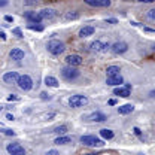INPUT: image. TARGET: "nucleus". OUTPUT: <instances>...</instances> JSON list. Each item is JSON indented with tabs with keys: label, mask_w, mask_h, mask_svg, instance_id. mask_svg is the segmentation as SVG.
Here are the masks:
<instances>
[{
	"label": "nucleus",
	"mask_w": 155,
	"mask_h": 155,
	"mask_svg": "<svg viewBox=\"0 0 155 155\" xmlns=\"http://www.w3.org/2000/svg\"><path fill=\"white\" fill-rule=\"evenodd\" d=\"M24 17H25V19H28L31 24H39L42 21L39 12H24Z\"/></svg>",
	"instance_id": "a211bd4d"
},
{
	"label": "nucleus",
	"mask_w": 155,
	"mask_h": 155,
	"mask_svg": "<svg viewBox=\"0 0 155 155\" xmlns=\"http://www.w3.org/2000/svg\"><path fill=\"white\" fill-rule=\"evenodd\" d=\"M70 142H72V137H70V136H64V134H60L57 139L54 140L55 145H67V143H70Z\"/></svg>",
	"instance_id": "aec40b11"
},
{
	"label": "nucleus",
	"mask_w": 155,
	"mask_h": 155,
	"mask_svg": "<svg viewBox=\"0 0 155 155\" xmlns=\"http://www.w3.org/2000/svg\"><path fill=\"white\" fill-rule=\"evenodd\" d=\"M81 143L84 146H90V148H100L104 146V142L101 139H98L96 136H82L81 137Z\"/></svg>",
	"instance_id": "f03ea898"
},
{
	"label": "nucleus",
	"mask_w": 155,
	"mask_h": 155,
	"mask_svg": "<svg viewBox=\"0 0 155 155\" xmlns=\"http://www.w3.org/2000/svg\"><path fill=\"white\" fill-rule=\"evenodd\" d=\"M107 104H109V106H115V104H116V100H115V98H110V100L107 101Z\"/></svg>",
	"instance_id": "c9c22d12"
},
{
	"label": "nucleus",
	"mask_w": 155,
	"mask_h": 155,
	"mask_svg": "<svg viewBox=\"0 0 155 155\" xmlns=\"http://www.w3.org/2000/svg\"><path fill=\"white\" fill-rule=\"evenodd\" d=\"M6 151L12 155H24L25 154V149L19 145V143H9L6 146Z\"/></svg>",
	"instance_id": "0eeeda50"
},
{
	"label": "nucleus",
	"mask_w": 155,
	"mask_h": 155,
	"mask_svg": "<svg viewBox=\"0 0 155 155\" xmlns=\"http://www.w3.org/2000/svg\"><path fill=\"white\" fill-rule=\"evenodd\" d=\"M0 133H3V134H6V136H15V131L11 130V128H2Z\"/></svg>",
	"instance_id": "a878e982"
},
{
	"label": "nucleus",
	"mask_w": 155,
	"mask_h": 155,
	"mask_svg": "<svg viewBox=\"0 0 155 155\" xmlns=\"http://www.w3.org/2000/svg\"><path fill=\"white\" fill-rule=\"evenodd\" d=\"M18 78H19V75L17 73V72H6V73L3 75V82L12 85V84H17Z\"/></svg>",
	"instance_id": "9b49d317"
},
{
	"label": "nucleus",
	"mask_w": 155,
	"mask_h": 155,
	"mask_svg": "<svg viewBox=\"0 0 155 155\" xmlns=\"http://www.w3.org/2000/svg\"><path fill=\"white\" fill-rule=\"evenodd\" d=\"M28 28L30 30H35V31H43V27L42 25H33V24H30Z\"/></svg>",
	"instance_id": "bb28decb"
},
{
	"label": "nucleus",
	"mask_w": 155,
	"mask_h": 155,
	"mask_svg": "<svg viewBox=\"0 0 155 155\" xmlns=\"http://www.w3.org/2000/svg\"><path fill=\"white\" fill-rule=\"evenodd\" d=\"M48 154L49 155H55V154H58V152L55 151V149H52V151H48Z\"/></svg>",
	"instance_id": "79ce46f5"
},
{
	"label": "nucleus",
	"mask_w": 155,
	"mask_h": 155,
	"mask_svg": "<svg viewBox=\"0 0 155 155\" xmlns=\"http://www.w3.org/2000/svg\"><path fill=\"white\" fill-rule=\"evenodd\" d=\"M6 119H9V121H14V115H12V114H8V115H6Z\"/></svg>",
	"instance_id": "58836bf2"
},
{
	"label": "nucleus",
	"mask_w": 155,
	"mask_h": 155,
	"mask_svg": "<svg viewBox=\"0 0 155 155\" xmlns=\"http://www.w3.org/2000/svg\"><path fill=\"white\" fill-rule=\"evenodd\" d=\"M66 63H67L69 66L78 67V66H81V64L84 63V58L81 57V55H78V54H70V55L66 57Z\"/></svg>",
	"instance_id": "6e6552de"
},
{
	"label": "nucleus",
	"mask_w": 155,
	"mask_h": 155,
	"mask_svg": "<svg viewBox=\"0 0 155 155\" xmlns=\"http://www.w3.org/2000/svg\"><path fill=\"white\" fill-rule=\"evenodd\" d=\"M8 3H9L8 0H0V8H2V6H6Z\"/></svg>",
	"instance_id": "4c0bfd02"
},
{
	"label": "nucleus",
	"mask_w": 155,
	"mask_h": 155,
	"mask_svg": "<svg viewBox=\"0 0 155 155\" xmlns=\"http://www.w3.org/2000/svg\"><path fill=\"white\" fill-rule=\"evenodd\" d=\"M2 109H3V107H2V106H0V110H2Z\"/></svg>",
	"instance_id": "37998d69"
},
{
	"label": "nucleus",
	"mask_w": 155,
	"mask_h": 155,
	"mask_svg": "<svg viewBox=\"0 0 155 155\" xmlns=\"http://www.w3.org/2000/svg\"><path fill=\"white\" fill-rule=\"evenodd\" d=\"M24 5H27V6H35V5H38V2H36V0H24Z\"/></svg>",
	"instance_id": "c85d7f7f"
},
{
	"label": "nucleus",
	"mask_w": 155,
	"mask_h": 155,
	"mask_svg": "<svg viewBox=\"0 0 155 155\" xmlns=\"http://www.w3.org/2000/svg\"><path fill=\"white\" fill-rule=\"evenodd\" d=\"M17 85L19 87V90H22V91H30L33 88V79L28 75H19L18 81H17Z\"/></svg>",
	"instance_id": "20e7f679"
},
{
	"label": "nucleus",
	"mask_w": 155,
	"mask_h": 155,
	"mask_svg": "<svg viewBox=\"0 0 155 155\" xmlns=\"http://www.w3.org/2000/svg\"><path fill=\"white\" fill-rule=\"evenodd\" d=\"M61 76L64 78L66 81H73V79H76L79 78V70H78L76 67H73V66H66V67H63L61 69Z\"/></svg>",
	"instance_id": "7ed1b4c3"
},
{
	"label": "nucleus",
	"mask_w": 155,
	"mask_h": 155,
	"mask_svg": "<svg viewBox=\"0 0 155 155\" xmlns=\"http://www.w3.org/2000/svg\"><path fill=\"white\" fill-rule=\"evenodd\" d=\"M45 85H46V87L57 88V87H58V81L54 76H46V78H45Z\"/></svg>",
	"instance_id": "412c9836"
},
{
	"label": "nucleus",
	"mask_w": 155,
	"mask_h": 155,
	"mask_svg": "<svg viewBox=\"0 0 155 155\" xmlns=\"http://www.w3.org/2000/svg\"><path fill=\"white\" fill-rule=\"evenodd\" d=\"M88 103V97L76 94V96H72L69 98V106L70 107H82Z\"/></svg>",
	"instance_id": "39448f33"
},
{
	"label": "nucleus",
	"mask_w": 155,
	"mask_h": 155,
	"mask_svg": "<svg viewBox=\"0 0 155 155\" xmlns=\"http://www.w3.org/2000/svg\"><path fill=\"white\" fill-rule=\"evenodd\" d=\"M46 48H48V51H49L52 55H60V54H63V52H64V49H66L64 43H63V42H60V40H57V39L49 40V42L46 43Z\"/></svg>",
	"instance_id": "f257e3e1"
},
{
	"label": "nucleus",
	"mask_w": 155,
	"mask_h": 155,
	"mask_svg": "<svg viewBox=\"0 0 155 155\" xmlns=\"http://www.w3.org/2000/svg\"><path fill=\"white\" fill-rule=\"evenodd\" d=\"M133 110H134V106L130 104V103H128V104H122V106L118 107V114H119V115H128V114H131Z\"/></svg>",
	"instance_id": "6ab92c4d"
},
{
	"label": "nucleus",
	"mask_w": 155,
	"mask_h": 155,
	"mask_svg": "<svg viewBox=\"0 0 155 155\" xmlns=\"http://www.w3.org/2000/svg\"><path fill=\"white\" fill-rule=\"evenodd\" d=\"M106 84L110 87H118L121 84H124V79L121 75H114V76H107L106 78Z\"/></svg>",
	"instance_id": "f8f14e48"
},
{
	"label": "nucleus",
	"mask_w": 155,
	"mask_h": 155,
	"mask_svg": "<svg viewBox=\"0 0 155 155\" xmlns=\"http://www.w3.org/2000/svg\"><path fill=\"white\" fill-rule=\"evenodd\" d=\"M18 100V96L17 94H11V96L8 97V101H17Z\"/></svg>",
	"instance_id": "7c9ffc66"
},
{
	"label": "nucleus",
	"mask_w": 155,
	"mask_h": 155,
	"mask_svg": "<svg viewBox=\"0 0 155 155\" xmlns=\"http://www.w3.org/2000/svg\"><path fill=\"white\" fill-rule=\"evenodd\" d=\"M110 49H112L115 54H124V52L128 51V45L121 40V42H115L114 45H110Z\"/></svg>",
	"instance_id": "1a4fd4ad"
},
{
	"label": "nucleus",
	"mask_w": 155,
	"mask_h": 155,
	"mask_svg": "<svg viewBox=\"0 0 155 155\" xmlns=\"http://www.w3.org/2000/svg\"><path fill=\"white\" fill-rule=\"evenodd\" d=\"M148 18H149V19H154V18H155V9H151V11H148Z\"/></svg>",
	"instance_id": "c756f323"
},
{
	"label": "nucleus",
	"mask_w": 155,
	"mask_h": 155,
	"mask_svg": "<svg viewBox=\"0 0 155 155\" xmlns=\"http://www.w3.org/2000/svg\"><path fill=\"white\" fill-rule=\"evenodd\" d=\"M78 18H79L78 12H67L66 14V19H78Z\"/></svg>",
	"instance_id": "393cba45"
},
{
	"label": "nucleus",
	"mask_w": 155,
	"mask_h": 155,
	"mask_svg": "<svg viewBox=\"0 0 155 155\" xmlns=\"http://www.w3.org/2000/svg\"><path fill=\"white\" fill-rule=\"evenodd\" d=\"M0 39H2V40H6V35H5L3 31H0Z\"/></svg>",
	"instance_id": "a19ab883"
},
{
	"label": "nucleus",
	"mask_w": 155,
	"mask_h": 155,
	"mask_svg": "<svg viewBox=\"0 0 155 155\" xmlns=\"http://www.w3.org/2000/svg\"><path fill=\"white\" fill-rule=\"evenodd\" d=\"M12 33H14L17 38H22V31H21V28H14Z\"/></svg>",
	"instance_id": "cd10ccee"
},
{
	"label": "nucleus",
	"mask_w": 155,
	"mask_h": 155,
	"mask_svg": "<svg viewBox=\"0 0 155 155\" xmlns=\"http://www.w3.org/2000/svg\"><path fill=\"white\" fill-rule=\"evenodd\" d=\"M5 21H6V22H14V17H11V15H6V17H5Z\"/></svg>",
	"instance_id": "f704fd0d"
},
{
	"label": "nucleus",
	"mask_w": 155,
	"mask_h": 155,
	"mask_svg": "<svg viewBox=\"0 0 155 155\" xmlns=\"http://www.w3.org/2000/svg\"><path fill=\"white\" fill-rule=\"evenodd\" d=\"M133 131H134V134H136V136H139V137L142 139V131H140V130H139L137 127H134V128H133Z\"/></svg>",
	"instance_id": "473e14b6"
},
{
	"label": "nucleus",
	"mask_w": 155,
	"mask_h": 155,
	"mask_svg": "<svg viewBox=\"0 0 155 155\" xmlns=\"http://www.w3.org/2000/svg\"><path fill=\"white\" fill-rule=\"evenodd\" d=\"M106 22H109V24H118V19H115V18H107V19H106Z\"/></svg>",
	"instance_id": "72a5a7b5"
},
{
	"label": "nucleus",
	"mask_w": 155,
	"mask_h": 155,
	"mask_svg": "<svg viewBox=\"0 0 155 155\" xmlns=\"http://www.w3.org/2000/svg\"><path fill=\"white\" fill-rule=\"evenodd\" d=\"M40 98H42V100H49L51 96H49L48 93H40Z\"/></svg>",
	"instance_id": "2f4dec72"
},
{
	"label": "nucleus",
	"mask_w": 155,
	"mask_h": 155,
	"mask_svg": "<svg viewBox=\"0 0 155 155\" xmlns=\"http://www.w3.org/2000/svg\"><path fill=\"white\" fill-rule=\"evenodd\" d=\"M119 72H121V69H119L118 66H109V67L106 69V76H114V75H119Z\"/></svg>",
	"instance_id": "4be33fe9"
},
{
	"label": "nucleus",
	"mask_w": 155,
	"mask_h": 155,
	"mask_svg": "<svg viewBox=\"0 0 155 155\" xmlns=\"http://www.w3.org/2000/svg\"><path fill=\"white\" fill-rule=\"evenodd\" d=\"M94 31H96V28L93 25H85V27H82L79 30V38L84 39V38H88V36H93Z\"/></svg>",
	"instance_id": "dca6fc26"
},
{
	"label": "nucleus",
	"mask_w": 155,
	"mask_h": 155,
	"mask_svg": "<svg viewBox=\"0 0 155 155\" xmlns=\"http://www.w3.org/2000/svg\"><path fill=\"white\" fill-rule=\"evenodd\" d=\"M100 136H101L103 139L110 140V139H114V131L109 130V128H101V130H100Z\"/></svg>",
	"instance_id": "5701e85b"
},
{
	"label": "nucleus",
	"mask_w": 155,
	"mask_h": 155,
	"mask_svg": "<svg viewBox=\"0 0 155 155\" xmlns=\"http://www.w3.org/2000/svg\"><path fill=\"white\" fill-rule=\"evenodd\" d=\"M39 15H40V18L42 19H52L55 15H57V11L48 8V9H42V11L39 12Z\"/></svg>",
	"instance_id": "4468645a"
},
{
	"label": "nucleus",
	"mask_w": 155,
	"mask_h": 155,
	"mask_svg": "<svg viewBox=\"0 0 155 155\" xmlns=\"http://www.w3.org/2000/svg\"><path fill=\"white\" fill-rule=\"evenodd\" d=\"M84 2L93 8H109L110 6V0H84Z\"/></svg>",
	"instance_id": "9d476101"
},
{
	"label": "nucleus",
	"mask_w": 155,
	"mask_h": 155,
	"mask_svg": "<svg viewBox=\"0 0 155 155\" xmlns=\"http://www.w3.org/2000/svg\"><path fill=\"white\" fill-rule=\"evenodd\" d=\"M24 51L22 49H19V48H14V49H11V52H9V57L11 60H14V61H19V60H22L24 58Z\"/></svg>",
	"instance_id": "f3484780"
},
{
	"label": "nucleus",
	"mask_w": 155,
	"mask_h": 155,
	"mask_svg": "<svg viewBox=\"0 0 155 155\" xmlns=\"http://www.w3.org/2000/svg\"><path fill=\"white\" fill-rule=\"evenodd\" d=\"M130 91H131V88H128V87H118V88H115L114 90V94L115 96H119V97H124V98H127V97H130Z\"/></svg>",
	"instance_id": "2eb2a0df"
},
{
	"label": "nucleus",
	"mask_w": 155,
	"mask_h": 155,
	"mask_svg": "<svg viewBox=\"0 0 155 155\" xmlns=\"http://www.w3.org/2000/svg\"><path fill=\"white\" fill-rule=\"evenodd\" d=\"M143 30H145L146 33H154V28H149V27H143Z\"/></svg>",
	"instance_id": "e433bc0d"
},
{
	"label": "nucleus",
	"mask_w": 155,
	"mask_h": 155,
	"mask_svg": "<svg viewBox=\"0 0 155 155\" xmlns=\"http://www.w3.org/2000/svg\"><path fill=\"white\" fill-rule=\"evenodd\" d=\"M54 133H57L58 136L60 134H66V133H67V125H60V127H55V128H54Z\"/></svg>",
	"instance_id": "b1692460"
},
{
	"label": "nucleus",
	"mask_w": 155,
	"mask_h": 155,
	"mask_svg": "<svg viewBox=\"0 0 155 155\" xmlns=\"http://www.w3.org/2000/svg\"><path fill=\"white\" fill-rule=\"evenodd\" d=\"M85 119L87 121H93V122H103V121L107 119V116L104 115V114H101V112H94V114L88 115Z\"/></svg>",
	"instance_id": "ddd939ff"
},
{
	"label": "nucleus",
	"mask_w": 155,
	"mask_h": 155,
	"mask_svg": "<svg viewBox=\"0 0 155 155\" xmlns=\"http://www.w3.org/2000/svg\"><path fill=\"white\" fill-rule=\"evenodd\" d=\"M90 48H91L93 51H97V52H106V51L110 49V45L106 43V42H101V40H94V42L90 45Z\"/></svg>",
	"instance_id": "423d86ee"
},
{
	"label": "nucleus",
	"mask_w": 155,
	"mask_h": 155,
	"mask_svg": "<svg viewBox=\"0 0 155 155\" xmlns=\"http://www.w3.org/2000/svg\"><path fill=\"white\" fill-rule=\"evenodd\" d=\"M140 3H154L155 0H139Z\"/></svg>",
	"instance_id": "ea45409f"
}]
</instances>
